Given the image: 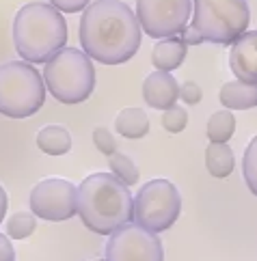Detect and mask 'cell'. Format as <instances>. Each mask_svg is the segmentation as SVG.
Wrapping results in <instances>:
<instances>
[{
	"label": "cell",
	"instance_id": "6da1fadb",
	"mask_svg": "<svg viewBox=\"0 0 257 261\" xmlns=\"http://www.w3.org/2000/svg\"><path fill=\"white\" fill-rule=\"evenodd\" d=\"M139 17L123 0H93L80 17V45L104 65L127 63L141 45Z\"/></svg>",
	"mask_w": 257,
	"mask_h": 261
},
{
	"label": "cell",
	"instance_id": "7a4b0ae2",
	"mask_svg": "<svg viewBox=\"0 0 257 261\" xmlns=\"http://www.w3.org/2000/svg\"><path fill=\"white\" fill-rule=\"evenodd\" d=\"M78 216L97 236H110L134 220V197L130 186L113 173H93L78 186Z\"/></svg>",
	"mask_w": 257,
	"mask_h": 261
},
{
	"label": "cell",
	"instance_id": "3957f363",
	"mask_svg": "<svg viewBox=\"0 0 257 261\" xmlns=\"http://www.w3.org/2000/svg\"><path fill=\"white\" fill-rule=\"evenodd\" d=\"M13 43L26 63H48L67 43V22L57 7L29 3L15 13Z\"/></svg>",
	"mask_w": 257,
	"mask_h": 261
},
{
	"label": "cell",
	"instance_id": "277c9868",
	"mask_svg": "<svg viewBox=\"0 0 257 261\" xmlns=\"http://www.w3.org/2000/svg\"><path fill=\"white\" fill-rule=\"evenodd\" d=\"M43 80L61 104H80L95 89L93 59L76 48H63L45 63Z\"/></svg>",
	"mask_w": 257,
	"mask_h": 261
},
{
	"label": "cell",
	"instance_id": "5b68a950",
	"mask_svg": "<svg viewBox=\"0 0 257 261\" xmlns=\"http://www.w3.org/2000/svg\"><path fill=\"white\" fill-rule=\"evenodd\" d=\"M45 101V80L26 61L0 63V115L33 117Z\"/></svg>",
	"mask_w": 257,
	"mask_h": 261
},
{
	"label": "cell",
	"instance_id": "8992f818",
	"mask_svg": "<svg viewBox=\"0 0 257 261\" xmlns=\"http://www.w3.org/2000/svg\"><path fill=\"white\" fill-rule=\"evenodd\" d=\"M249 24V0H192V26L210 43L232 45Z\"/></svg>",
	"mask_w": 257,
	"mask_h": 261
},
{
	"label": "cell",
	"instance_id": "52a82bcc",
	"mask_svg": "<svg viewBox=\"0 0 257 261\" xmlns=\"http://www.w3.org/2000/svg\"><path fill=\"white\" fill-rule=\"evenodd\" d=\"M179 190L169 179L147 181L134 197V222L151 233H162L173 227L179 218Z\"/></svg>",
	"mask_w": 257,
	"mask_h": 261
},
{
	"label": "cell",
	"instance_id": "ba28073f",
	"mask_svg": "<svg viewBox=\"0 0 257 261\" xmlns=\"http://www.w3.org/2000/svg\"><path fill=\"white\" fill-rule=\"evenodd\" d=\"M136 17L153 39L177 37L192 17V0H136Z\"/></svg>",
	"mask_w": 257,
	"mask_h": 261
},
{
	"label": "cell",
	"instance_id": "9c48e42d",
	"mask_svg": "<svg viewBox=\"0 0 257 261\" xmlns=\"http://www.w3.org/2000/svg\"><path fill=\"white\" fill-rule=\"evenodd\" d=\"M106 261H164L162 242L139 225H123L106 240Z\"/></svg>",
	"mask_w": 257,
	"mask_h": 261
},
{
	"label": "cell",
	"instance_id": "30bf717a",
	"mask_svg": "<svg viewBox=\"0 0 257 261\" xmlns=\"http://www.w3.org/2000/svg\"><path fill=\"white\" fill-rule=\"evenodd\" d=\"M31 212L37 218L63 222L73 218L78 212V190L76 186L61 177H48L31 190Z\"/></svg>",
	"mask_w": 257,
	"mask_h": 261
},
{
	"label": "cell",
	"instance_id": "8fae6325",
	"mask_svg": "<svg viewBox=\"0 0 257 261\" xmlns=\"http://www.w3.org/2000/svg\"><path fill=\"white\" fill-rule=\"evenodd\" d=\"M229 67L236 80L257 87V31H246L232 43Z\"/></svg>",
	"mask_w": 257,
	"mask_h": 261
},
{
	"label": "cell",
	"instance_id": "7c38bea8",
	"mask_svg": "<svg viewBox=\"0 0 257 261\" xmlns=\"http://www.w3.org/2000/svg\"><path fill=\"white\" fill-rule=\"evenodd\" d=\"M143 99L156 110H167L179 99V82L169 71L156 69L143 82Z\"/></svg>",
	"mask_w": 257,
	"mask_h": 261
},
{
	"label": "cell",
	"instance_id": "4fadbf2b",
	"mask_svg": "<svg viewBox=\"0 0 257 261\" xmlns=\"http://www.w3.org/2000/svg\"><path fill=\"white\" fill-rule=\"evenodd\" d=\"M188 45L184 43L179 37H167V39H160L153 45L151 50V63L156 65V69L160 71H173L177 69L179 65L186 59Z\"/></svg>",
	"mask_w": 257,
	"mask_h": 261
},
{
	"label": "cell",
	"instance_id": "5bb4252c",
	"mask_svg": "<svg viewBox=\"0 0 257 261\" xmlns=\"http://www.w3.org/2000/svg\"><path fill=\"white\" fill-rule=\"evenodd\" d=\"M218 99L227 110H249L257 106V87L242 80H229L220 87Z\"/></svg>",
	"mask_w": 257,
	"mask_h": 261
},
{
	"label": "cell",
	"instance_id": "9a60e30c",
	"mask_svg": "<svg viewBox=\"0 0 257 261\" xmlns=\"http://www.w3.org/2000/svg\"><path fill=\"white\" fill-rule=\"evenodd\" d=\"M205 166L208 173L216 179H225L236 169V158L227 143H210L205 149Z\"/></svg>",
	"mask_w": 257,
	"mask_h": 261
},
{
	"label": "cell",
	"instance_id": "2e32d148",
	"mask_svg": "<svg viewBox=\"0 0 257 261\" xmlns=\"http://www.w3.org/2000/svg\"><path fill=\"white\" fill-rule=\"evenodd\" d=\"M37 147L45 155H65L71 149V136L65 125H45L37 132Z\"/></svg>",
	"mask_w": 257,
	"mask_h": 261
},
{
	"label": "cell",
	"instance_id": "e0dca14e",
	"mask_svg": "<svg viewBox=\"0 0 257 261\" xmlns=\"http://www.w3.org/2000/svg\"><path fill=\"white\" fill-rule=\"evenodd\" d=\"M115 132L125 138H143L149 132V119H147L143 108H123L115 119Z\"/></svg>",
	"mask_w": 257,
	"mask_h": 261
},
{
	"label": "cell",
	"instance_id": "ac0fdd59",
	"mask_svg": "<svg viewBox=\"0 0 257 261\" xmlns=\"http://www.w3.org/2000/svg\"><path fill=\"white\" fill-rule=\"evenodd\" d=\"M236 132V117L232 115V110H216V113L208 119L205 134L210 138V143H227Z\"/></svg>",
	"mask_w": 257,
	"mask_h": 261
},
{
	"label": "cell",
	"instance_id": "d6986e66",
	"mask_svg": "<svg viewBox=\"0 0 257 261\" xmlns=\"http://www.w3.org/2000/svg\"><path fill=\"white\" fill-rule=\"evenodd\" d=\"M37 229V216L33 212H17L7 220V236L9 240H26Z\"/></svg>",
	"mask_w": 257,
	"mask_h": 261
},
{
	"label": "cell",
	"instance_id": "ffe728a7",
	"mask_svg": "<svg viewBox=\"0 0 257 261\" xmlns=\"http://www.w3.org/2000/svg\"><path fill=\"white\" fill-rule=\"evenodd\" d=\"M108 166H110V173H113L117 179H121L125 186H134L139 184V169L136 164L132 162V158H127L125 153H113L108 158Z\"/></svg>",
	"mask_w": 257,
	"mask_h": 261
},
{
	"label": "cell",
	"instance_id": "44dd1931",
	"mask_svg": "<svg viewBox=\"0 0 257 261\" xmlns=\"http://www.w3.org/2000/svg\"><path fill=\"white\" fill-rule=\"evenodd\" d=\"M242 175L249 190L257 197V136L246 145L242 155Z\"/></svg>",
	"mask_w": 257,
	"mask_h": 261
},
{
	"label": "cell",
	"instance_id": "7402d4cb",
	"mask_svg": "<svg viewBox=\"0 0 257 261\" xmlns=\"http://www.w3.org/2000/svg\"><path fill=\"white\" fill-rule=\"evenodd\" d=\"M160 123H162V127L167 129L169 134H179V132H184L186 129V125H188V113L184 110L182 106H171V108H167V110H162V119H160Z\"/></svg>",
	"mask_w": 257,
	"mask_h": 261
},
{
	"label": "cell",
	"instance_id": "603a6c76",
	"mask_svg": "<svg viewBox=\"0 0 257 261\" xmlns=\"http://www.w3.org/2000/svg\"><path fill=\"white\" fill-rule=\"evenodd\" d=\"M93 145H95V149H99V151L108 158L113 153H117V141H115V136L110 134V129H106V127L93 129Z\"/></svg>",
	"mask_w": 257,
	"mask_h": 261
},
{
	"label": "cell",
	"instance_id": "cb8c5ba5",
	"mask_svg": "<svg viewBox=\"0 0 257 261\" xmlns=\"http://www.w3.org/2000/svg\"><path fill=\"white\" fill-rule=\"evenodd\" d=\"M179 99L188 106H197L199 101L203 99V91H201L197 82H184L179 87Z\"/></svg>",
	"mask_w": 257,
	"mask_h": 261
},
{
	"label": "cell",
	"instance_id": "d4e9b609",
	"mask_svg": "<svg viewBox=\"0 0 257 261\" xmlns=\"http://www.w3.org/2000/svg\"><path fill=\"white\" fill-rule=\"evenodd\" d=\"M52 7H57L61 13H76V11H85L91 5V0H50Z\"/></svg>",
	"mask_w": 257,
	"mask_h": 261
},
{
	"label": "cell",
	"instance_id": "484cf974",
	"mask_svg": "<svg viewBox=\"0 0 257 261\" xmlns=\"http://www.w3.org/2000/svg\"><path fill=\"white\" fill-rule=\"evenodd\" d=\"M179 39L186 43V45H199V43H203V41H205V39H203V35H201L192 24L186 26V29L179 33Z\"/></svg>",
	"mask_w": 257,
	"mask_h": 261
},
{
	"label": "cell",
	"instance_id": "4316f807",
	"mask_svg": "<svg viewBox=\"0 0 257 261\" xmlns=\"http://www.w3.org/2000/svg\"><path fill=\"white\" fill-rule=\"evenodd\" d=\"M0 261H15V250L11 246V240L5 233H0Z\"/></svg>",
	"mask_w": 257,
	"mask_h": 261
},
{
	"label": "cell",
	"instance_id": "83f0119b",
	"mask_svg": "<svg viewBox=\"0 0 257 261\" xmlns=\"http://www.w3.org/2000/svg\"><path fill=\"white\" fill-rule=\"evenodd\" d=\"M7 207H9V197H7V190L0 186V225H3V220L7 216Z\"/></svg>",
	"mask_w": 257,
	"mask_h": 261
},
{
	"label": "cell",
	"instance_id": "f1b7e54d",
	"mask_svg": "<svg viewBox=\"0 0 257 261\" xmlns=\"http://www.w3.org/2000/svg\"><path fill=\"white\" fill-rule=\"evenodd\" d=\"M91 261H106V259H91Z\"/></svg>",
	"mask_w": 257,
	"mask_h": 261
}]
</instances>
